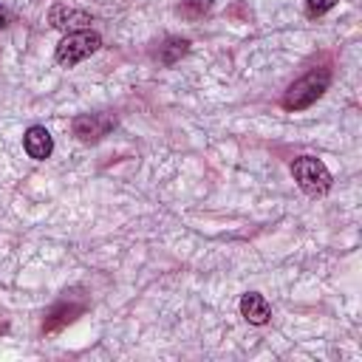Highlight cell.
<instances>
[{"label": "cell", "instance_id": "6da1fadb", "mask_svg": "<svg viewBox=\"0 0 362 362\" xmlns=\"http://www.w3.org/2000/svg\"><path fill=\"white\" fill-rule=\"evenodd\" d=\"M331 85V71L328 68H314L305 76H300L297 82L288 85V90L283 93V107L286 110H303L311 107Z\"/></svg>", "mask_w": 362, "mask_h": 362}, {"label": "cell", "instance_id": "5b68a950", "mask_svg": "<svg viewBox=\"0 0 362 362\" xmlns=\"http://www.w3.org/2000/svg\"><path fill=\"white\" fill-rule=\"evenodd\" d=\"M48 23L54 28H62V31H79V28L90 25V14L79 11V8H71L65 3H54L51 11H48Z\"/></svg>", "mask_w": 362, "mask_h": 362}, {"label": "cell", "instance_id": "30bf717a", "mask_svg": "<svg viewBox=\"0 0 362 362\" xmlns=\"http://www.w3.org/2000/svg\"><path fill=\"white\" fill-rule=\"evenodd\" d=\"M209 8H212V0H184L178 11H181L187 20H198V17H204Z\"/></svg>", "mask_w": 362, "mask_h": 362}, {"label": "cell", "instance_id": "ba28073f", "mask_svg": "<svg viewBox=\"0 0 362 362\" xmlns=\"http://www.w3.org/2000/svg\"><path fill=\"white\" fill-rule=\"evenodd\" d=\"M82 303L79 305H68V303H59V305H54V311L45 317V331H59L62 325H68V322H74L79 314H82Z\"/></svg>", "mask_w": 362, "mask_h": 362}, {"label": "cell", "instance_id": "52a82bcc", "mask_svg": "<svg viewBox=\"0 0 362 362\" xmlns=\"http://www.w3.org/2000/svg\"><path fill=\"white\" fill-rule=\"evenodd\" d=\"M240 314H243V320L252 322V325H266V322L272 320V305L266 303L263 294L246 291V294L240 297Z\"/></svg>", "mask_w": 362, "mask_h": 362}, {"label": "cell", "instance_id": "9c48e42d", "mask_svg": "<svg viewBox=\"0 0 362 362\" xmlns=\"http://www.w3.org/2000/svg\"><path fill=\"white\" fill-rule=\"evenodd\" d=\"M187 51H189V42L184 37H167L164 45H158V62L161 65H175Z\"/></svg>", "mask_w": 362, "mask_h": 362}, {"label": "cell", "instance_id": "277c9868", "mask_svg": "<svg viewBox=\"0 0 362 362\" xmlns=\"http://www.w3.org/2000/svg\"><path fill=\"white\" fill-rule=\"evenodd\" d=\"M113 127H116L113 113H82V116L74 119V136L85 144H93V141L105 139Z\"/></svg>", "mask_w": 362, "mask_h": 362}, {"label": "cell", "instance_id": "7a4b0ae2", "mask_svg": "<svg viewBox=\"0 0 362 362\" xmlns=\"http://www.w3.org/2000/svg\"><path fill=\"white\" fill-rule=\"evenodd\" d=\"M99 48H102V37L96 31H90V28H79V31H68L59 40L54 57H57V62L62 68H74L76 62H82L85 57L96 54Z\"/></svg>", "mask_w": 362, "mask_h": 362}, {"label": "cell", "instance_id": "8992f818", "mask_svg": "<svg viewBox=\"0 0 362 362\" xmlns=\"http://www.w3.org/2000/svg\"><path fill=\"white\" fill-rule=\"evenodd\" d=\"M23 147L34 161H45L54 153V139L42 124H31L23 136Z\"/></svg>", "mask_w": 362, "mask_h": 362}, {"label": "cell", "instance_id": "8fae6325", "mask_svg": "<svg viewBox=\"0 0 362 362\" xmlns=\"http://www.w3.org/2000/svg\"><path fill=\"white\" fill-rule=\"evenodd\" d=\"M337 3H339V0H305V11H308L311 17H320V14L331 11Z\"/></svg>", "mask_w": 362, "mask_h": 362}, {"label": "cell", "instance_id": "7c38bea8", "mask_svg": "<svg viewBox=\"0 0 362 362\" xmlns=\"http://www.w3.org/2000/svg\"><path fill=\"white\" fill-rule=\"evenodd\" d=\"M6 23H8V11H6V8H3V6H0V28H3V25H6Z\"/></svg>", "mask_w": 362, "mask_h": 362}, {"label": "cell", "instance_id": "3957f363", "mask_svg": "<svg viewBox=\"0 0 362 362\" xmlns=\"http://www.w3.org/2000/svg\"><path fill=\"white\" fill-rule=\"evenodd\" d=\"M291 175L297 181V187L305 195H325L331 189V173L328 167L314 158V156H300L291 161Z\"/></svg>", "mask_w": 362, "mask_h": 362}]
</instances>
